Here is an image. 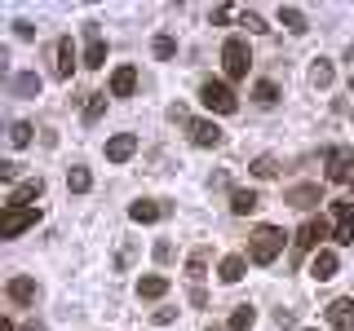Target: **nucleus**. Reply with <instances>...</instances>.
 <instances>
[{
	"label": "nucleus",
	"instance_id": "nucleus-18",
	"mask_svg": "<svg viewBox=\"0 0 354 331\" xmlns=\"http://www.w3.org/2000/svg\"><path fill=\"white\" fill-rule=\"evenodd\" d=\"M71 71H75V44H71V36H62L58 40V66H53V75H58V80H71Z\"/></svg>",
	"mask_w": 354,
	"mask_h": 331
},
{
	"label": "nucleus",
	"instance_id": "nucleus-30",
	"mask_svg": "<svg viewBox=\"0 0 354 331\" xmlns=\"http://www.w3.org/2000/svg\"><path fill=\"white\" fill-rule=\"evenodd\" d=\"M310 80H315L319 88L332 84V62H315V71H310Z\"/></svg>",
	"mask_w": 354,
	"mask_h": 331
},
{
	"label": "nucleus",
	"instance_id": "nucleus-20",
	"mask_svg": "<svg viewBox=\"0 0 354 331\" xmlns=\"http://www.w3.org/2000/svg\"><path fill=\"white\" fill-rule=\"evenodd\" d=\"M164 292H169V279H164V274H147V279H138V296H142V301H160Z\"/></svg>",
	"mask_w": 354,
	"mask_h": 331
},
{
	"label": "nucleus",
	"instance_id": "nucleus-35",
	"mask_svg": "<svg viewBox=\"0 0 354 331\" xmlns=\"http://www.w3.org/2000/svg\"><path fill=\"white\" fill-rule=\"evenodd\" d=\"M155 323H160V327H169V323H177V309H155Z\"/></svg>",
	"mask_w": 354,
	"mask_h": 331
},
{
	"label": "nucleus",
	"instance_id": "nucleus-37",
	"mask_svg": "<svg viewBox=\"0 0 354 331\" xmlns=\"http://www.w3.org/2000/svg\"><path fill=\"white\" fill-rule=\"evenodd\" d=\"M14 31H18V40H31V36H36V27H31V22H22V18L14 22Z\"/></svg>",
	"mask_w": 354,
	"mask_h": 331
},
{
	"label": "nucleus",
	"instance_id": "nucleus-16",
	"mask_svg": "<svg viewBox=\"0 0 354 331\" xmlns=\"http://www.w3.org/2000/svg\"><path fill=\"white\" fill-rule=\"evenodd\" d=\"M133 88H138V71H133V66H115V75H111V97H133Z\"/></svg>",
	"mask_w": 354,
	"mask_h": 331
},
{
	"label": "nucleus",
	"instance_id": "nucleus-24",
	"mask_svg": "<svg viewBox=\"0 0 354 331\" xmlns=\"http://www.w3.org/2000/svg\"><path fill=\"white\" fill-rule=\"evenodd\" d=\"M243 270H248V261H243V257H226V261H221V283H239L243 279Z\"/></svg>",
	"mask_w": 354,
	"mask_h": 331
},
{
	"label": "nucleus",
	"instance_id": "nucleus-15",
	"mask_svg": "<svg viewBox=\"0 0 354 331\" xmlns=\"http://www.w3.org/2000/svg\"><path fill=\"white\" fill-rule=\"evenodd\" d=\"M133 150H138V137H133V132H115V137L106 141V159L111 163H124Z\"/></svg>",
	"mask_w": 354,
	"mask_h": 331
},
{
	"label": "nucleus",
	"instance_id": "nucleus-43",
	"mask_svg": "<svg viewBox=\"0 0 354 331\" xmlns=\"http://www.w3.org/2000/svg\"><path fill=\"white\" fill-rule=\"evenodd\" d=\"M350 88H354V80H350Z\"/></svg>",
	"mask_w": 354,
	"mask_h": 331
},
{
	"label": "nucleus",
	"instance_id": "nucleus-26",
	"mask_svg": "<svg viewBox=\"0 0 354 331\" xmlns=\"http://www.w3.org/2000/svg\"><path fill=\"white\" fill-rule=\"evenodd\" d=\"M252 97H257V106H274L279 102V88H274L270 80H261L257 88H252Z\"/></svg>",
	"mask_w": 354,
	"mask_h": 331
},
{
	"label": "nucleus",
	"instance_id": "nucleus-42",
	"mask_svg": "<svg viewBox=\"0 0 354 331\" xmlns=\"http://www.w3.org/2000/svg\"><path fill=\"white\" fill-rule=\"evenodd\" d=\"M306 331H319V327H306Z\"/></svg>",
	"mask_w": 354,
	"mask_h": 331
},
{
	"label": "nucleus",
	"instance_id": "nucleus-14",
	"mask_svg": "<svg viewBox=\"0 0 354 331\" xmlns=\"http://www.w3.org/2000/svg\"><path fill=\"white\" fill-rule=\"evenodd\" d=\"M350 163H354V154L346 146H332L328 150V181H346V177H350Z\"/></svg>",
	"mask_w": 354,
	"mask_h": 331
},
{
	"label": "nucleus",
	"instance_id": "nucleus-27",
	"mask_svg": "<svg viewBox=\"0 0 354 331\" xmlns=\"http://www.w3.org/2000/svg\"><path fill=\"white\" fill-rule=\"evenodd\" d=\"M274 172H279V163H274L270 154H257V159H252V177H261V181H266V177H274Z\"/></svg>",
	"mask_w": 354,
	"mask_h": 331
},
{
	"label": "nucleus",
	"instance_id": "nucleus-2",
	"mask_svg": "<svg viewBox=\"0 0 354 331\" xmlns=\"http://www.w3.org/2000/svg\"><path fill=\"white\" fill-rule=\"evenodd\" d=\"M199 102H204L208 110H217V115H235V110H239V97L230 93L221 80H204V84H199Z\"/></svg>",
	"mask_w": 354,
	"mask_h": 331
},
{
	"label": "nucleus",
	"instance_id": "nucleus-10",
	"mask_svg": "<svg viewBox=\"0 0 354 331\" xmlns=\"http://www.w3.org/2000/svg\"><path fill=\"white\" fill-rule=\"evenodd\" d=\"M191 141L204 146V150H213V146H221V128L213 119H191Z\"/></svg>",
	"mask_w": 354,
	"mask_h": 331
},
{
	"label": "nucleus",
	"instance_id": "nucleus-8",
	"mask_svg": "<svg viewBox=\"0 0 354 331\" xmlns=\"http://www.w3.org/2000/svg\"><path fill=\"white\" fill-rule=\"evenodd\" d=\"M40 194H44V181H40V177H31V181H18L14 190H9L5 208H31V199H40Z\"/></svg>",
	"mask_w": 354,
	"mask_h": 331
},
{
	"label": "nucleus",
	"instance_id": "nucleus-36",
	"mask_svg": "<svg viewBox=\"0 0 354 331\" xmlns=\"http://www.w3.org/2000/svg\"><path fill=\"white\" fill-rule=\"evenodd\" d=\"M155 261H160V265L173 261V248H169V243H155Z\"/></svg>",
	"mask_w": 354,
	"mask_h": 331
},
{
	"label": "nucleus",
	"instance_id": "nucleus-32",
	"mask_svg": "<svg viewBox=\"0 0 354 331\" xmlns=\"http://www.w3.org/2000/svg\"><path fill=\"white\" fill-rule=\"evenodd\" d=\"M151 49H155V58H173V53H177V44H173L169 36H155Z\"/></svg>",
	"mask_w": 354,
	"mask_h": 331
},
{
	"label": "nucleus",
	"instance_id": "nucleus-29",
	"mask_svg": "<svg viewBox=\"0 0 354 331\" xmlns=\"http://www.w3.org/2000/svg\"><path fill=\"white\" fill-rule=\"evenodd\" d=\"M102 110H106V93H93V97L84 102V119H97Z\"/></svg>",
	"mask_w": 354,
	"mask_h": 331
},
{
	"label": "nucleus",
	"instance_id": "nucleus-3",
	"mask_svg": "<svg viewBox=\"0 0 354 331\" xmlns=\"http://www.w3.org/2000/svg\"><path fill=\"white\" fill-rule=\"evenodd\" d=\"M40 221V208H5L0 212V239H18L22 230H31Z\"/></svg>",
	"mask_w": 354,
	"mask_h": 331
},
{
	"label": "nucleus",
	"instance_id": "nucleus-34",
	"mask_svg": "<svg viewBox=\"0 0 354 331\" xmlns=\"http://www.w3.org/2000/svg\"><path fill=\"white\" fill-rule=\"evenodd\" d=\"M0 181H18V163H14V159L0 163Z\"/></svg>",
	"mask_w": 354,
	"mask_h": 331
},
{
	"label": "nucleus",
	"instance_id": "nucleus-13",
	"mask_svg": "<svg viewBox=\"0 0 354 331\" xmlns=\"http://www.w3.org/2000/svg\"><path fill=\"white\" fill-rule=\"evenodd\" d=\"M5 292H9V301H14V305H36L40 287H36V279H22V274H18V279H9Z\"/></svg>",
	"mask_w": 354,
	"mask_h": 331
},
{
	"label": "nucleus",
	"instance_id": "nucleus-31",
	"mask_svg": "<svg viewBox=\"0 0 354 331\" xmlns=\"http://www.w3.org/2000/svg\"><path fill=\"white\" fill-rule=\"evenodd\" d=\"M9 141H14L18 150H22V146H31V124H14V128H9Z\"/></svg>",
	"mask_w": 354,
	"mask_h": 331
},
{
	"label": "nucleus",
	"instance_id": "nucleus-17",
	"mask_svg": "<svg viewBox=\"0 0 354 331\" xmlns=\"http://www.w3.org/2000/svg\"><path fill=\"white\" fill-rule=\"evenodd\" d=\"M9 93H14V97H36V93H40V75H36V71L9 75Z\"/></svg>",
	"mask_w": 354,
	"mask_h": 331
},
{
	"label": "nucleus",
	"instance_id": "nucleus-25",
	"mask_svg": "<svg viewBox=\"0 0 354 331\" xmlns=\"http://www.w3.org/2000/svg\"><path fill=\"white\" fill-rule=\"evenodd\" d=\"M66 185H71V190H75V194H84V190H88V185H93V172H88V168H80V163H75V168H71V172H66Z\"/></svg>",
	"mask_w": 354,
	"mask_h": 331
},
{
	"label": "nucleus",
	"instance_id": "nucleus-40",
	"mask_svg": "<svg viewBox=\"0 0 354 331\" xmlns=\"http://www.w3.org/2000/svg\"><path fill=\"white\" fill-rule=\"evenodd\" d=\"M22 331H44V323H27V327H22Z\"/></svg>",
	"mask_w": 354,
	"mask_h": 331
},
{
	"label": "nucleus",
	"instance_id": "nucleus-41",
	"mask_svg": "<svg viewBox=\"0 0 354 331\" xmlns=\"http://www.w3.org/2000/svg\"><path fill=\"white\" fill-rule=\"evenodd\" d=\"M204 331H226V327H204Z\"/></svg>",
	"mask_w": 354,
	"mask_h": 331
},
{
	"label": "nucleus",
	"instance_id": "nucleus-9",
	"mask_svg": "<svg viewBox=\"0 0 354 331\" xmlns=\"http://www.w3.org/2000/svg\"><path fill=\"white\" fill-rule=\"evenodd\" d=\"M337 230H332V239L337 243H354V203L350 199H337Z\"/></svg>",
	"mask_w": 354,
	"mask_h": 331
},
{
	"label": "nucleus",
	"instance_id": "nucleus-12",
	"mask_svg": "<svg viewBox=\"0 0 354 331\" xmlns=\"http://www.w3.org/2000/svg\"><path fill=\"white\" fill-rule=\"evenodd\" d=\"M283 203H292V208H315V203H324V190H319L315 181H306V185H292V190L283 194Z\"/></svg>",
	"mask_w": 354,
	"mask_h": 331
},
{
	"label": "nucleus",
	"instance_id": "nucleus-1",
	"mask_svg": "<svg viewBox=\"0 0 354 331\" xmlns=\"http://www.w3.org/2000/svg\"><path fill=\"white\" fill-rule=\"evenodd\" d=\"M283 252V234L274 225H261L257 234H252V243H248V257H252V265H270L274 257Z\"/></svg>",
	"mask_w": 354,
	"mask_h": 331
},
{
	"label": "nucleus",
	"instance_id": "nucleus-33",
	"mask_svg": "<svg viewBox=\"0 0 354 331\" xmlns=\"http://www.w3.org/2000/svg\"><path fill=\"white\" fill-rule=\"evenodd\" d=\"M274 327H297V314H292V309H274Z\"/></svg>",
	"mask_w": 354,
	"mask_h": 331
},
{
	"label": "nucleus",
	"instance_id": "nucleus-5",
	"mask_svg": "<svg viewBox=\"0 0 354 331\" xmlns=\"http://www.w3.org/2000/svg\"><path fill=\"white\" fill-rule=\"evenodd\" d=\"M84 66L88 71L106 66V40H102V27H97V22H84Z\"/></svg>",
	"mask_w": 354,
	"mask_h": 331
},
{
	"label": "nucleus",
	"instance_id": "nucleus-22",
	"mask_svg": "<svg viewBox=\"0 0 354 331\" xmlns=\"http://www.w3.org/2000/svg\"><path fill=\"white\" fill-rule=\"evenodd\" d=\"M279 22L292 31V36H301V31H306V14L297 5H279Z\"/></svg>",
	"mask_w": 354,
	"mask_h": 331
},
{
	"label": "nucleus",
	"instance_id": "nucleus-23",
	"mask_svg": "<svg viewBox=\"0 0 354 331\" xmlns=\"http://www.w3.org/2000/svg\"><path fill=\"white\" fill-rule=\"evenodd\" d=\"M252 323H257V309H252V305H239L235 314H230L226 331H252Z\"/></svg>",
	"mask_w": 354,
	"mask_h": 331
},
{
	"label": "nucleus",
	"instance_id": "nucleus-19",
	"mask_svg": "<svg viewBox=\"0 0 354 331\" xmlns=\"http://www.w3.org/2000/svg\"><path fill=\"white\" fill-rule=\"evenodd\" d=\"M319 239H328V225H324V221H306V225H301V234H297V252L319 248Z\"/></svg>",
	"mask_w": 354,
	"mask_h": 331
},
{
	"label": "nucleus",
	"instance_id": "nucleus-7",
	"mask_svg": "<svg viewBox=\"0 0 354 331\" xmlns=\"http://www.w3.org/2000/svg\"><path fill=\"white\" fill-rule=\"evenodd\" d=\"M164 217H169V203H160V199H138L129 208V221H138V225H151V221H164Z\"/></svg>",
	"mask_w": 354,
	"mask_h": 331
},
{
	"label": "nucleus",
	"instance_id": "nucleus-39",
	"mask_svg": "<svg viewBox=\"0 0 354 331\" xmlns=\"http://www.w3.org/2000/svg\"><path fill=\"white\" fill-rule=\"evenodd\" d=\"M191 305H195V309H204V305H208V296H204V287H191Z\"/></svg>",
	"mask_w": 354,
	"mask_h": 331
},
{
	"label": "nucleus",
	"instance_id": "nucleus-6",
	"mask_svg": "<svg viewBox=\"0 0 354 331\" xmlns=\"http://www.w3.org/2000/svg\"><path fill=\"white\" fill-rule=\"evenodd\" d=\"M337 270H341V257H337L332 248H319V252H315V261H310V279L328 283V279H337Z\"/></svg>",
	"mask_w": 354,
	"mask_h": 331
},
{
	"label": "nucleus",
	"instance_id": "nucleus-4",
	"mask_svg": "<svg viewBox=\"0 0 354 331\" xmlns=\"http://www.w3.org/2000/svg\"><path fill=\"white\" fill-rule=\"evenodd\" d=\"M221 66H226L230 80H243V75H248V44H243L239 36H230L226 44H221Z\"/></svg>",
	"mask_w": 354,
	"mask_h": 331
},
{
	"label": "nucleus",
	"instance_id": "nucleus-28",
	"mask_svg": "<svg viewBox=\"0 0 354 331\" xmlns=\"http://www.w3.org/2000/svg\"><path fill=\"white\" fill-rule=\"evenodd\" d=\"M204 261H208V257H204V252H195V257H191V261H186V279H191L195 287H199V279H204Z\"/></svg>",
	"mask_w": 354,
	"mask_h": 331
},
{
	"label": "nucleus",
	"instance_id": "nucleus-38",
	"mask_svg": "<svg viewBox=\"0 0 354 331\" xmlns=\"http://www.w3.org/2000/svg\"><path fill=\"white\" fill-rule=\"evenodd\" d=\"M243 27H248V31H266V22L257 14H243Z\"/></svg>",
	"mask_w": 354,
	"mask_h": 331
},
{
	"label": "nucleus",
	"instance_id": "nucleus-11",
	"mask_svg": "<svg viewBox=\"0 0 354 331\" xmlns=\"http://www.w3.org/2000/svg\"><path fill=\"white\" fill-rule=\"evenodd\" d=\"M328 327H337V331L354 327V301H350V296H341V301L328 305Z\"/></svg>",
	"mask_w": 354,
	"mask_h": 331
},
{
	"label": "nucleus",
	"instance_id": "nucleus-21",
	"mask_svg": "<svg viewBox=\"0 0 354 331\" xmlns=\"http://www.w3.org/2000/svg\"><path fill=\"white\" fill-rule=\"evenodd\" d=\"M257 203H261V199L252 194V190H235V194H230V212H235V217H248V212H257Z\"/></svg>",
	"mask_w": 354,
	"mask_h": 331
}]
</instances>
